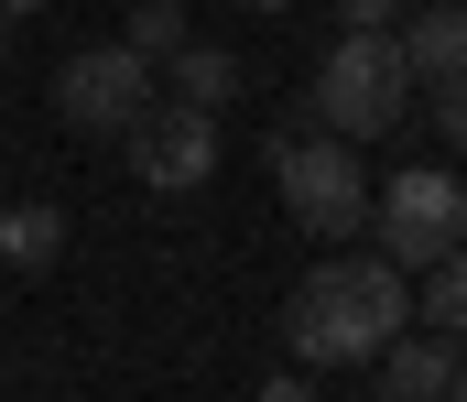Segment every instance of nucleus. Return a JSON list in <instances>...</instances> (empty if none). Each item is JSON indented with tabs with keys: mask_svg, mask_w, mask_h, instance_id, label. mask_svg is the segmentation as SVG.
I'll use <instances>...</instances> for the list:
<instances>
[{
	"mask_svg": "<svg viewBox=\"0 0 467 402\" xmlns=\"http://www.w3.org/2000/svg\"><path fill=\"white\" fill-rule=\"evenodd\" d=\"M402 315H413L402 262H327V272H305V283H294L283 337H294V359H305V370H348V359H380V348L402 337Z\"/></svg>",
	"mask_w": 467,
	"mask_h": 402,
	"instance_id": "f257e3e1",
	"label": "nucleus"
},
{
	"mask_svg": "<svg viewBox=\"0 0 467 402\" xmlns=\"http://www.w3.org/2000/svg\"><path fill=\"white\" fill-rule=\"evenodd\" d=\"M402 98H413L402 44H391V33H337V55H327V77H316V120L337 141H380V131H402Z\"/></svg>",
	"mask_w": 467,
	"mask_h": 402,
	"instance_id": "f03ea898",
	"label": "nucleus"
},
{
	"mask_svg": "<svg viewBox=\"0 0 467 402\" xmlns=\"http://www.w3.org/2000/svg\"><path fill=\"white\" fill-rule=\"evenodd\" d=\"M369 218H380V262H402V272H435L446 251H467V185L446 163L391 174V196H380Z\"/></svg>",
	"mask_w": 467,
	"mask_h": 402,
	"instance_id": "7ed1b4c3",
	"label": "nucleus"
},
{
	"mask_svg": "<svg viewBox=\"0 0 467 402\" xmlns=\"http://www.w3.org/2000/svg\"><path fill=\"white\" fill-rule=\"evenodd\" d=\"M283 207L316 229V240H337L348 251L358 229H369V174H358V141H283Z\"/></svg>",
	"mask_w": 467,
	"mask_h": 402,
	"instance_id": "20e7f679",
	"label": "nucleus"
},
{
	"mask_svg": "<svg viewBox=\"0 0 467 402\" xmlns=\"http://www.w3.org/2000/svg\"><path fill=\"white\" fill-rule=\"evenodd\" d=\"M55 109H66V131H99L119 141L141 109H152V55H130V44H99V55H66V77H55Z\"/></svg>",
	"mask_w": 467,
	"mask_h": 402,
	"instance_id": "39448f33",
	"label": "nucleus"
},
{
	"mask_svg": "<svg viewBox=\"0 0 467 402\" xmlns=\"http://www.w3.org/2000/svg\"><path fill=\"white\" fill-rule=\"evenodd\" d=\"M119 141H130V174H141L152 196H196V185L218 174V109H185V98H174V109H141Z\"/></svg>",
	"mask_w": 467,
	"mask_h": 402,
	"instance_id": "423d86ee",
	"label": "nucleus"
},
{
	"mask_svg": "<svg viewBox=\"0 0 467 402\" xmlns=\"http://www.w3.org/2000/svg\"><path fill=\"white\" fill-rule=\"evenodd\" d=\"M380 402H467L457 337H391L380 348Z\"/></svg>",
	"mask_w": 467,
	"mask_h": 402,
	"instance_id": "0eeeda50",
	"label": "nucleus"
},
{
	"mask_svg": "<svg viewBox=\"0 0 467 402\" xmlns=\"http://www.w3.org/2000/svg\"><path fill=\"white\" fill-rule=\"evenodd\" d=\"M55 262H66V207H44V196L0 207V272H55Z\"/></svg>",
	"mask_w": 467,
	"mask_h": 402,
	"instance_id": "6e6552de",
	"label": "nucleus"
},
{
	"mask_svg": "<svg viewBox=\"0 0 467 402\" xmlns=\"http://www.w3.org/2000/svg\"><path fill=\"white\" fill-rule=\"evenodd\" d=\"M402 66H413V77H467V0H424V11H413Z\"/></svg>",
	"mask_w": 467,
	"mask_h": 402,
	"instance_id": "1a4fd4ad",
	"label": "nucleus"
},
{
	"mask_svg": "<svg viewBox=\"0 0 467 402\" xmlns=\"http://www.w3.org/2000/svg\"><path fill=\"white\" fill-rule=\"evenodd\" d=\"M174 98H185V109H229V98H239V55H218V44H174Z\"/></svg>",
	"mask_w": 467,
	"mask_h": 402,
	"instance_id": "9d476101",
	"label": "nucleus"
},
{
	"mask_svg": "<svg viewBox=\"0 0 467 402\" xmlns=\"http://www.w3.org/2000/svg\"><path fill=\"white\" fill-rule=\"evenodd\" d=\"M413 304L435 315V337L467 348V251H446V262H435V294H413Z\"/></svg>",
	"mask_w": 467,
	"mask_h": 402,
	"instance_id": "9b49d317",
	"label": "nucleus"
},
{
	"mask_svg": "<svg viewBox=\"0 0 467 402\" xmlns=\"http://www.w3.org/2000/svg\"><path fill=\"white\" fill-rule=\"evenodd\" d=\"M174 44H185V11L174 0H141L130 11V55H174Z\"/></svg>",
	"mask_w": 467,
	"mask_h": 402,
	"instance_id": "f8f14e48",
	"label": "nucleus"
},
{
	"mask_svg": "<svg viewBox=\"0 0 467 402\" xmlns=\"http://www.w3.org/2000/svg\"><path fill=\"white\" fill-rule=\"evenodd\" d=\"M435 141L467 152V77H435Z\"/></svg>",
	"mask_w": 467,
	"mask_h": 402,
	"instance_id": "ddd939ff",
	"label": "nucleus"
},
{
	"mask_svg": "<svg viewBox=\"0 0 467 402\" xmlns=\"http://www.w3.org/2000/svg\"><path fill=\"white\" fill-rule=\"evenodd\" d=\"M337 33H391V0H337Z\"/></svg>",
	"mask_w": 467,
	"mask_h": 402,
	"instance_id": "4468645a",
	"label": "nucleus"
},
{
	"mask_svg": "<svg viewBox=\"0 0 467 402\" xmlns=\"http://www.w3.org/2000/svg\"><path fill=\"white\" fill-rule=\"evenodd\" d=\"M261 402H316V381H261Z\"/></svg>",
	"mask_w": 467,
	"mask_h": 402,
	"instance_id": "2eb2a0df",
	"label": "nucleus"
},
{
	"mask_svg": "<svg viewBox=\"0 0 467 402\" xmlns=\"http://www.w3.org/2000/svg\"><path fill=\"white\" fill-rule=\"evenodd\" d=\"M0 11H11V22H22V11H44V0H0Z\"/></svg>",
	"mask_w": 467,
	"mask_h": 402,
	"instance_id": "dca6fc26",
	"label": "nucleus"
},
{
	"mask_svg": "<svg viewBox=\"0 0 467 402\" xmlns=\"http://www.w3.org/2000/svg\"><path fill=\"white\" fill-rule=\"evenodd\" d=\"M239 11H294V0H239Z\"/></svg>",
	"mask_w": 467,
	"mask_h": 402,
	"instance_id": "f3484780",
	"label": "nucleus"
},
{
	"mask_svg": "<svg viewBox=\"0 0 467 402\" xmlns=\"http://www.w3.org/2000/svg\"><path fill=\"white\" fill-rule=\"evenodd\" d=\"M0 22H11V11H0ZM0 55H11V33H0Z\"/></svg>",
	"mask_w": 467,
	"mask_h": 402,
	"instance_id": "a211bd4d",
	"label": "nucleus"
}]
</instances>
